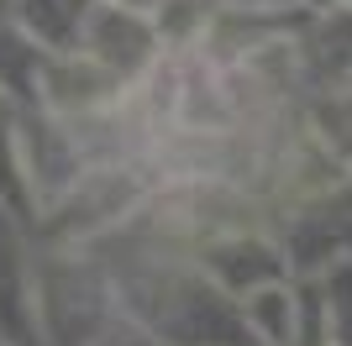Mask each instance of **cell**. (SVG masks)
I'll use <instances>...</instances> for the list:
<instances>
[{
    "label": "cell",
    "instance_id": "4",
    "mask_svg": "<svg viewBox=\"0 0 352 346\" xmlns=\"http://www.w3.org/2000/svg\"><path fill=\"white\" fill-rule=\"evenodd\" d=\"M6 5H11V27L32 37L47 58H74L100 0H6Z\"/></svg>",
    "mask_w": 352,
    "mask_h": 346
},
{
    "label": "cell",
    "instance_id": "11",
    "mask_svg": "<svg viewBox=\"0 0 352 346\" xmlns=\"http://www.w3.org/2000/svg\"><path fill=\"white\" fill-rule=\"evenodd\" d=\"M337 11H352V0H337Z\"/></svg>",
    "mask_w": 352,
    "mask_h": 346
},
{
    "label": "cell",
    "instance_id": "7",
    "mask_svg": "<svg viewBox=\"0 0 352 346\" xmlns=\"http://www.w3.org/2000/svg\"><path fill=\"white\" fill-rule=\"evenodd\" d=\"M321 294V315H326V336L331 346H352V262L331 268L326 278H310Z\"/></svg>",
    "mask_w": 352,
    "mask_h": 346
},
{
    "label": "cell",
    "instance_id": "6",
    "mask_svg": "<svg viewBox=\"0 0 352 346\" xmlns=\"http://www.w3.org/2000/svg\"><path fill=\"white\" fill-rule=\"evenodd\" d=\"M53 58L21 37L16 27H0V95H21V100H43V79Z\"/></svg>",
    "mask_w": 352,
    "mask_h": 346
},
{
    "label": "cell",
    "instance_id": "10",
    "mask_svg": "<svg viewBox=\"0 0 352 346\" xmlns=\"http://www.w3.org/2000/svg\"><path fill=\"white\" fill-rule=\"evenodd\" d=\"M300 11H310V16H321V11H337V0H300Z\"/></svg>",
    "mask_w": 352,
    "mask_h": 346
},
{
    "label": "cell",
    "instance_id": "3",
    "mask_svg": "<svg viewBox=\"0 0 352 346\" xmlns=\"http://www.w3.org/2000/svg\"><path fill=\"white\" fill-rule=\"evenodd\" d=\"M0 341L11 346H47L43 310H37V268L21 252L11 216H0Z\"/></svg>",
    "mask_w": 352,
    "mask_h": 346
},
{
    "label": "cell",
    "instance_id": "8",
    "mask_svg": "<svg viewBox=\"0 0 352 346\" xmlns=\"http://www.w3.org/2000/svg\"><path fill=\"white\" fill-rule=\"evenodd\" d=\"M95 346H163V341H158V336H147L142 325H132V320L121 315V320H116V325H111V331H105Z\"/></svg>",
    "mask_w": 352,
    "mask_h": 346
},
{
    "label": "cell",
    "instance_id": "2",
    "mask_svg": "<svg viewBox=\"0 0 352 346\" xmlns=\"http://www.w3.org/2000/svg\"><path fill=\"white\" fill-rule=\"evenodd\" d=\"M195 262H200V273L236 304H248L252 294H263V288L294 284V262H289V252H284V242L268 236V231H252V226L221 231V236L200 242Z\"/></svg>",
    "mask_w": 352,
    "mask_h": 346
},
{
    "label": "cell",
    "instance_id": "12",
    "mask_svg": "<svg viewBox=\"0 0 352 346\" xmlns=\"http://www.w3.org/2000/svg\"><path fill=\"white\" fill-rule=\"evenodd\" d=\"M0 346H11V341H0Z\"/></svg>",
    "mask_w": 352,
    "mask_h": 346
},
{
    "label": "cell",
    "instance_id": "5",
    "mask_svg": "<svg viewBox=\"0 0 352 346\" xmlns=\"http://www.w3.org/2000/svg\"><path fill=\"white\" fill-rule=\"evenodd\" d=\"M305 315H310V294L300 278L279 284V288H263V294H252L242 304L252 346H300L305 341Z\"/></svg>",
    "mask_w": 352,
    "mask_h": 346
},
{
    "label": "cell",
    "instance_id": "1",
    "mask_svg": "<svg viewBox=\"0 0 352 346\" xmlns=\"http://www.w3.org/2000/svg\"><path fill=\"white\" fill-rule=\"evenodd\" d=\"M279 242L294 262V278H305V284L352 262V173H342L326 194L284 216Z\"/></svg>",
    "mask_w": 352,
    "mask_h": 346
},
{
    "label": "cell",
    "instance_id": "9",
    "mask_svg": "<svg viewBox=\"0 0 352 346\" xmlns=\"http://www.w3.org/2000/svg\"><path fill=\"white\" fill-rule=\"evenodd\" d=\"M226 11H242V16H279V11H294L300 0H221Z\"/></svg>",
    "mask_w": 352,
    "mask_h": 346
}]
</instances>
